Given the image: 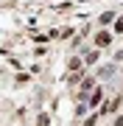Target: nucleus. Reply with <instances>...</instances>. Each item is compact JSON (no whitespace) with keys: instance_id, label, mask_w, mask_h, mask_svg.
Segmentation results:
<instances>
[{"instance_id":"obj_1","label":"nucleus","mask_w":123,"mask_h":126,"mask_svg":"<svg viewBox=\"0 0 123 126\" xmlns=\"http://www.w3.org/2000/svg\"><path fill=\"white\" fill-rule=\"evenodd\" d=\"M109 39H112V36L106 34V31H101V34H95V45H98V48H101V45H109Z\"/></svg>"},{"instance_id":"obj_2","label":"nucleus","mask_w":123,"mask_h":126,"mask_svg":"<svg viewBox=\"0 0 123 126\" xmlns=\"http://www.w3.org/2000/svg\"><path fill=\"white\" fill-rule=\"evenodd\" d=\"M92 84H95V81H92V79H87L84 84H81V90H84V93H87V90H92Z\"/></svg>"},{"instance_id":"obj_3","label":"nucleus","mask_w":123,"mask_h":126,"mask_svg":"<svg viewBox=\"0 0 123 126\" xmlns=\"http://www.w3.org/2000/svg\"><path fill=\"white\" fill-rule=\"evenodd\" d=\"M115 31H120V34H123V17H118V25H115Z\"/></svg>"}]
</instances>
